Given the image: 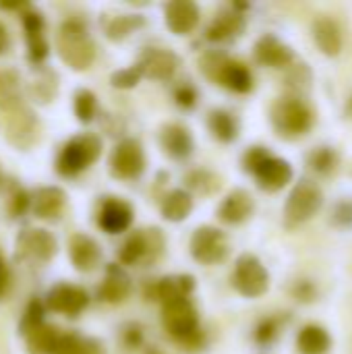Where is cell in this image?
Listing matches in <instances>:
<instances>
[{
  "instance_id": "cell-1",
  "label": "cell",
  "mask_w": 352,
  "mask_h": 354,
  "mask_svg": "<svg viewBox=\"0 0 352 354\" xmlns=\"http://www.w3.org/2000/svg\"><path fill=\"white\" fill-rule=\"evenodd\" d=\"M56 50L73 71H87L95 60V44L81 19H66L56 37Z\"/></svg>"
},
{
  "instance_id": "cell-2",
  "label": "cell",
  "mask_w": 352,
  "mask_h": 354,
  "mask_svg": "<svg viewBox=\"0 0 352 354\" xmlns=\"http://www.w3.org/2000/svg\"><path fill=\"white\" fill-rule=\"evenodd\" d=\"M102 147H104L102 139L93 133L75 135L62 145L56 158V172L64 178L79 176L83 170H87L100 160Z\"/></svg>"
},
{
  "instance_id": "cell-3",
  "label": "cell",
  "mask_w": 352,
  "mask_h": 354,
  "mask_svg": "<svg viewBox=\"0 0 352 354\" xmlns=\"http://www.w3.org/2000/svg\"><path fill=\"white\" fill-rule=\"evenodd\" d=\"M166 249V236L160 228H141L127 236L118 251L120 266H139L147 268L160 261Z\"/></svg>"
},
{
  "instance_id": "cell-4",
  "label": "cell",
  "mask_w": 352,
  "mask_h": 354,
  "mask_svg": "<svg viewBox=\"0 0 352 354\" xmlns=\"http://www.w3.org/2000/svg\"><path fill=\"white\" fill-rule=\"evenodd\" d=\"M270 120L280 137L295 139L305 135L313 127V112L301 97L286 95L274 102L270 110Z\"/></svg>"
},
{
  "instance_id": "cell-5",
  "label": "cell",
  "mask_w": 352,
  "mask_h": 354,
  "mask_svg": "<svg viewBox=\"0 0 352 354\" xmlns=\"http://www.w3.org/2000/svg\"><path fill=\"white\" fill-rule=\"evenodd\" d=\"M322 205H324V193L315 183L307 178L297 183L284 203V226L297 228L309 222L322 209Z\"/></svg>"
},
{
  "instance_id": "cell-6",
  "label": "cell",
  "mask_w": 352,
  "mask_h": 354,
  "mask_svg": "<svg viewBox=\"0 0 352 354\" xmlns=\"http://www.w3.org/2000/svg\"><path fill=\"white\" fill-rule=\"evenodd\" d=\"M162 326L164 330L180 344L191 340L201 332L199 313L191 299H180L168 305H162Z\"/></svg>"
},
{
  "instance_id": "cell-7",
  "label": "cell",
  "mask_w": 352,
  "mask_h": 354,
  "mask_svg": "<svg viewBox=\"0 0 352 354\" xmlns=\"http://www.w3.org/2000/svg\"><path fill=\"white\" fill-rule=\"evenodd\" d=\"M232 286L245 299H259L270 288V274L259 257L245 253L237 259L232 272Z\"/></svg>"
},
{
  "instance_id": "cell-8",
  "label": "cell",
  "mask_w": 352,
  "mask_h": 354,
  "mask_svg": "<svg viewBox=\"0 0 352 354\" xmlns=\"http://www.w3.org/2000/svg\"><path fill=\"white\" fill-rule=\"evenodd\" d=\"M189 249L193 259L201 266H218L230 253L228 236L216 226H199L191 236Z\"/></svg>"
},
{
  "instance_id": "cell-9",
  "label": "cell",
  "mask_w": 352,
  "mask_h": 354,
  "mask_svg": "<svg viewBox=\"0 0 352 354\" xmlns=\"http://www.w3.org/2000/svg\"><path fill=\"white\" fill-rule=\"evenodd\" d=\"M145 170V151L143 145L127 137L116 143V147L110 153V174L118 180H135Z\"/></svg>"
},
{
  "instance_id": "cell-10",
  "label": "cell",
  "mask_w": 352,
  "mask_h": 354,
  "mask_svg": "<svg viewBox=\"0 0 352 354\" xmlns=\"http://www.w3.org/2000/svg\"><path fill=\"white\" fill-rule=\"evenodd\" d=\"M58 251V243L52 232L44 228H25L17 236V257L29 263H48L54 259Z\"/></svg>"
},
{
  "instance_id": "cell-11",
  "label": "cell",
  "mask_w": 352,
  "mask_h": 354,
  "mask_svg": "<svg viewBox=\"0 0 352 354\" xmlns=\"http://www.w3.org/2000/svg\"><path fill=\"white\" fill-rule=\"evenodd\" d=\"M44 305H46V311L60 313L66 317H79L89 305V295L83 286L60 282L48 290Z\"/></svg>"
},
{
  "instance_id": "cell-12",
  "label": "cell",
  "mask_w": 352,
  "mask_h": 354,
  "mask_svg": "<svg viewBox=\"0 0 352 354\" xmlns=\"http://www.w3.org/2000/svg\"><path fill=\"white\" fill-rule=\"evenodd\" d=\"M143 77L154 81H168L180 66V58L168 48H145L137 62Z\"/></svg>"
},
{
  "instance_id": "cell-13",
  "label": "cell",
  "mask_w": 352,
  "mask_h": 354,
  "mask_svg": "<svg viewBox=\"0 0 352 354\" xmlns=\"http://www.w3.org/2000/svg\"><path fill=\"white\" fill-rule=\"evenodd\" d=\"M193 290H195V278L191 274H174L154 280L147 286L145 297L147 301H158L162 305H168L180 299H191Z\"/></svg>"
},
{
  "instance_id": "cell-14",
  "label": "cell",
  "mask_w": 352,
  "mask_h": 354,
  "mask_svg": "<svg viewBox=\"0 0 352 354\" xmlns=\"http://www.w3.org/2000/svg\"><path fill=\"white\" fill-rule=\"evenodd\" d=\"M39 135V120L29 108H19L8 114L6 120V141L17 149H29Z\"/></svg>"
},
{
  "instance_id": "cell-15",
  "label": "cell",
  "mask_w": 352,
  "mask_h": 354,
  "mask_svg": "<svg viewBox=\"0 0 352 354\" xmlns=\"http://www.w3.org/2000/svg\"><path fill=\"white\" fill-rule=\"evenodd\" d=\"M133 205L120 197H108L104 199L100 212H98V226L108 234H122L133 224Z\"/></svg>"
},
{
  "instance_id": "cell-16",
  "label": "cell",
  "mask_w": 352,
  "mask_h": 354,
  "mask_svg": "<svg viewBox=\"0 0 352 354\" xmlns=\"http://www.w3.org/2000/svg\"><path fill=\"white\" fill-rule=\"evenodd\" d=\"M245 27H247L245 15L239 10V6L226 8V10H220L212 19V23L205 29V37L214 44H226V41L237 39L245 31Z\"/></svg>"
},
{
  "instance_id": "cell-17",
  "label": "cell",
  "mask_w": 352,
  "mask_h": 354,
  "mask_svg": "<svg viewBox=\"0 0 352 354\" xmlns=\"http://www.w3.org/2000/svg\"><path fill=\"white\" fill-rule=\"evenodd\" d=\"M164 19L174 35H189L199 25L201 12L193 0H172L164 6Z\"/></svg>"
},
{
  "instance_id": "cell-18",
  "label": "cell",
  "mask_w": 352,
  "mask_h": 354,
  "mask_svg": "<svg viewBox=\"0 0 352 354\" xmlns=\"http://www.w3.org/2000/svg\"><path fill=\"white\" fill-rule=\"evenodd\" d=\"M255 60L270 68H284L295 62V52L280 37L266 33L255 41Z\"/></svg>"
},
{
  "instance_id": "cell-19",
  "label": "cell",
  "mask_w": 352,
  "mask_h": 354,
  "mask_svg": "<svg viewBox=\"0 0 352 354\" xmlns=\"http://www.w3.org/2000/svg\"><path fill=\"white\" fill-rule=\"evenodd\" d=\"M255 212V199L245 189L230 191L218 207V218L228 226H239L247 222Z\"/></svg>"
},
{
  "instance_id": "cell-20",
  "label": "cell",
  "mask_w": 352,
  "mask_h": 354,
  "mask_svg": "<svg viewBox=\"0 0 352 354\" xmlns=\"http://www.w3.org/2000/svg\"><path fill=\"white\" fill-rule=\"evenodd\" d=\"M68 257L77 272L89 274L102 263V249L95 239L79 232V234H73L68 243Z\"/></svg>"
},
{
  "instance_id": "cell-21",
  "label": "cell",
  "mask_w": 352,
  "mask_h": 354,
  "mask_svg": "<svg viewBox=\"0 0 352 354\" xmlns=\"http://www.w3.org/2000/svg\"><path fill=\"white\" fill-rule=\"evenodd\" d=\"M131 292H133L131 276L118 263H110L106 268L104 282L98 288L100 301H104L108 305H120V303H124L131 297Z\"/></svg>"
},
{
  "instance_id": "cell-22",
  "label": "cell",
  "mask_w": 352,
  "mask_h": 354,
  "mask_svg": "<svg viewBox=\"0 0 352 354\" xmlns=\"http://www.w3.org/2000/svg\"><path fill=\"white\" fill-rule=\"evenodd\" d=\"M160 145H162L164 153L172 160H187V158H191V153L195 149L191 131L178 122H170L160 129Z\"/></svg>"
},
{
  "instance_id": "cell-23",
  "label": "cell",
  "mask_w": 352,
  "mask_h": 354,
  "mask_svg": "<svg viewBox=\"0 0 352 354\" xmlns=\"http://www.w3.org/2000/svg\"><path fill=\"white\" fill-rule=\"evenodd\" d=\"M257 178V185L259 189L268 191V193H276V191H282L295 176L293 172V166L284 160V158H276V156H270L253 174Z\"/></svg>"
},
{
  "instance_id": "cell-24",
  "label": "cell",
  "mask_w": 352,
  "mask_h": 354,
  "mask_svg": "<svg viewBox=\"0 0 352 354\" xmlns=\"http://www.w3.org/2000/svg\"><path fill=\"white\" fill-rule=\"evenodd\" d=\"M66 207V193L60 187H41L31 193V212L39 220H58Z\"/></svg>"
},
{
  "instance_id": "cell-25",
  "label": "cell",
  "mask_w": 352,
  "mask_h": 354,
  "mask_svg": "<svg viewBox=\"0 0 352 354\" xmlns=\"http://www.w3.org/2000/svg\"><path fill=\"white\" fill-rule=\"evenodd\" d=\"M313 37L317 48L326 54V56H338L342 50V31L340 25L330 19V17H319L313 23Z\"/></svg>"
},
{
  "instance_id": "cell-26",
  "label": "cell",
  "mask_w": 352,
  "mask_h": 354,
  "mask_svg": "<svg viewBox=\"0 0 352 354\" xmlns=\"http://www.w3.org/2000/svg\"><path fill=\"white\" fill-rule=\"evenodd\" d=\"M23 108V85L15 68H0V110L15 112Z\"/></svg>"
},
{
  "instance_id": "cell-27",
  "label": "cell",
  "mask_w": 352,
  "mask_h": 354,
  "mask_svg": "<svg viewBox=\"0 0 352 354\" xmlns=\"http://www.w3.org/2000/svg\"><path fill=\"white\" fill-rule=\"evenodd\" d=\"M162 218L168 222H183L191 216L193 212V195L187 193L185 189H172L170 193L164 195L160 203Z\"/></svg>"
},
{
  "instance_id": "cell-28",
  "label": "cell",
  "mask_w": 352,
  "mask_h": 354,
  "mask_svg": "<svg viewBox=\"0 0 352 354\" xmlns=\"http://www.w3.org/2000/svg\"><path fill=\"white\" fill-rule=\"evenodd\" d=\"M218 83L234 93H249L253 89V75L249 71L247 64L239 62V60H228Z\"/></svg>"
},
{
  "instance_id": "cell-29",
  "label": "cell",
  "mask_w": 352,
  "mask_h": 354,
  "mask_svg": "<svg viewBox=\"0 0 352 354\" xmlns=\"http://www.w3.org/2000/svg\"><path fill=\"white\" fill-rule=\"evenodd\" d=\"M207 129L220 143H232L239 137V120L232 112L216 108L207 116Z\"/></svg>"
},
{
  "instance_id": "cell-30",
  "label": "cell",
  "mask_w": 352,
  "mask_h": 354,
  "mask_svg": "<svg viewBox=\"0 0 352 354\" xmlns=\"http://www.w3.org/2000/svg\"><path fill=\"white\" fill-rule=\"evenodd\" d=\"M145 25V17L143 15H131V12H122V15H114L108 17L104 21V31L106 37L112 41H122L127 39L131 33L139 31Z\"/></svg>"
},
{
  "instance_id": "cell-31",
  "label": "cell",
  "mask_w": 352,
  "mask_h": 354,
  "mask_svg": "<svg viewBox=\"0 0 352 354\" xmlns=\"http://www.w3.org/2000/svg\"><path fill=\"white\" fill-rule=\"evenodd\" d=\"M297 348L301 354H326L332 348V338L319 326H305L299 332Z\"/></svg>"
},
{
  "instance_id": "cell-32",
  "label": "cell",
  "mask_w": 352,
  "mask_h": 354,
  "mask_svg": "<svg viewBox=\"0 0 352 354\" xmlns=\"http://www.w3.org/2000/svg\"><path fill=\"white\" fill-rule=\"evenodd\" d=\"M60 330L56 326L50 324H41L37 330H33L31 334L25 336V344H27V353L29 354H52L58 338H60Z\"/></svg>"
},
{
  "instance_id": "cell-33",
  "label": "cell",
  "mask_w": 352,
  "mask_h": 354,
  "mask_svg": "<svg viewBox=\"0 0 352 354\" xmlns=\"http://www.w3.org/2000/svg\"><path fill=\"white\" fill-rule=\"evenodd\" d=\"M185 191L187 193H197L201 197H207V195H214L216 191H220L222 187V180L218 174H214L212 170H205V168H197V170H191L187 172L185 176Z\"/></svg>"
},
{
  "instance_id": "cell-34",
  "label": "cell",
  "mask_w": 352,
  "mask_h": 354,
  "mask_svg": "<svg viewBox=\"0 0 352 354\" xmlns=\"http://www.w3.org/2000/svg\"><path fill=\"white\" fill-rule=\"evenodd\" d=\"M29 95L33 97V102L39 104H48L56 97L58 93V79L52 71H41L29 85Z\"/></svg>"
},
{
  "instance_id": "cell-35",
  "label": "cell",
  "mask_w": 352,
  "mask_h": 354,
  "mask_svg": "<svg viewBox=\"0 0 352 354\" xmlns=\"http://www.w3.org/2000/svg\"><path fill=\"white\" fill-rule=\"evenodd\" d=\"M44 317H46V305H44L39 299H31V301L27 303V307H25L23 315H21V322H19V334L25 338L27 334H31L33 330H37L41 324H46V322H44Z\"/></svg>"
},
{
  "instance_id": "cell-36",
  "label": "cell",
  "mask_w": 352,
  "mask_h": 354,
  "mask_svg": "<svg viewBox=\"0 0 352 354\" xmlns=\"http://www.w3.org/2000/svg\"><path fill=\"white\" fill-rule=\"evenodd\" d=\"M75 116L83 124H89L98 116V97L91 89H79L75 93Z\"/></svg>"
},
{
  "instance_id": "cell-37",
  "label": "cell",
  "mask_w": 352,
  "mask_h": 354,
  "mask_svg": "<svg viewBox=\"0 0 352 354\" xmlns=\"http://www.w3.org/2000/svg\"><path fill=\"white\" fill-rule=\"evenodd\" d=\"M228 60H230L228 54H224L220 50H207L201 56V60H199V68H201V73H203L205 79L218 83V79H220V75H222V71H224V66H226Z\"/></svg>"
},
{
  "instance_id": "cell-38",
  "label": "cell",
  "mask_w": 352,
  "mask_h": 354,
  "mask_svg": "<svg viewBox=\"0 0 352 354\" xmlns=\"http://www.w3.org/2000/svg\"><path fill=\"white\" fill-rule=\"evenodd\" d=\"M307 164L317 172V174H330L338 166V153L332 147H315L307 156Z\"/></svg>"
},
{
  "instance_id": "cell-39",
  "label": "cell",
  "mask_w": 352,
  "mask_h": 354,
  "mask_svg": "<svg viewBox=\"0 0 352 354\" xmlns=\"http://www.w3.org/2000/svg\"><path fill=\"white\" fill-rule=\"evenodd\" d=\"M27 39V56L31 64H41L50 56V44L46 39V33L25 35Z\"/></svg>"
},
{
  "instance_id": "cell-40",
  "label": "cell",
  "mask_w": 352,
  "mask_h": 354,
  "mask_svg": "<svg viewBox=\"0 0 352 354\" xmlns=\"http://www.w3.org/2000/svg\"><path fill=\"white\" fill-rule=\"evenodd\" d=\"M280 336V319L278 317H266L255 328V342L259 346H270Z\"/></svg>"
},
{
  "instance_id": "cell-41",
  "label": "cell",
  "mask_w": 352,
  "mask_h": 354,
  "mask_svg": "<svg viewBox=\"0 0 352 354\" xmlns=\"http://www.w3.org/2000/svg\"><path fill=\"white\" fill-rule=\"evenodd\" d=\"M141 79H143V75H141L139 66L133 64V66H127V68H120V71L112 73L110 83H112V87H116V89H133V87L139 85Z\"/></svg>"
},
{
  "instance_id": "cell-42",
  "label": "cell",
  "mask_w": 352,
  "mask_h": 354,
  "mask_svg": "<svg viewBox=\"0 0 352 354\" xmlns=\"http://www.w3.org/2000/svg\"><path fill=\"white\" fill-rule=\"evenodd\" d=\"M21 21H23V29H25V35H35V33H44L46 31V21H44V15L33 8V6H25L23 12H21Z\"/></svg>"
},
{
  "instance_id": "cell-43",
  "label": "cell",
  "mask_w": 352,
  "mask_h": 354,
  "mask_svg": "<svg viewBox=\"0 0 352 354\" xmlns=\"http://www.w3.org/2000/svg\"><path fill=\"white\" fill-rule=\"evenodd\" d=\"M172 95H174L176 106H178V108H185V110L195 108V104H197V100H199L197 87H195L193 83H189V81H183L180 85H176Z\"/></svg>"
},
{
  "instance_id": "cell-44",
  "label": "cell",
  "mask_w": 352,
  "mask_h": 354,
  "mask_svg": "<svg viewBox=\"0 0 352 354\" xmlns=\"http://www.w3.org/2000/svg\"><path fill=\"white\" fill-rule=\"evenodd\" d=\"M270 156H272V153H270L268 147H263V145L249 147V149L245 151V156H243V168H245V172L255 174V170H257Z\"/></svg>"
},
{
  "instance_id": "cell-45",
  "label": "cell",
  "mask_w": 352,
  "mask_h": 354,
  "mask_svg": "<svg viewBox=\"0 0 352 354\" xmlns=\"http://www.w3.org/2000/svg\"><path fill=\"white\" fill-rule=\"evenodd\" d=\"M31 209V193H27L25 189H15L8 201V212L19 218L23 214H27Z\"/></svg>"
},
{
  "instance_id": "cell-46",
  "label": "cell",
  "mask_w": 352,
  "mask_h": 354,
  "mask_svg": "<svg viewBox=\"0 0 352 354\" xmlns=\"http://www.w3.org/2000/svg\"><path fill=\"white\" fill-rule=\"evenodd\" d=\"M81 338L79 334L75 332H66V334H60L56 346L52 354H79V348H81Z\"/></svg>"
},
{
  "instance_id": "cell-47",
  "label": "cell",
  "mask_w": 352,
  "mask_h": 354,
  "mask_svg": "<svg viewBox=\"0 0 352 354\" xmlns=\"http://www.w3.org/2000/svg\"><path fill=\"white\" fill-rule=\"evenodd\" d=\"M145 340V334H143V328L139 324H129L124 326L122 330V344L127 348H139Z\"/></svg>"
},
{
  "instance_id": "cell-48",
  "label": "cell",
  "mask_w": 352,
  "mask_h": 354,
  "mask_svg": "<svg viewBox=\"0 0 352 354\" xmlns=\"http://www.w3.org/2000/svg\"><path fill=\"white\" fill-rule=\"evenodd\" d=\"M293 295H295V299H297L299 303H311V301H315L317 290H315L313 282H307V280H305V282H299V284L295 286Z\"/></svg>"
},
{
  "instance_id": "cell-49",
  "label": "cell",
  "mask_w": 352,
  "mask_h": 354,
  "mask_svg": "<svg viewBox=\"0 0 352 354\" xmlns=\"http://www.w3.org/2000/svg\"><path fill=\"white\" fill-rule=\"evenodd\" d=\"M334 222L342 228L352 224V205L351 203H338L334 209Z\"/></svg>"
},
{
  "instance_id": "cell-50",
  "label": "cell",
  "mask_w": 352,
  "mask_h": 354,
  "mask_svg": "<svg viewBox=\"0 0 352 354\" xmlns=\"http://www.w3.org/2000/svg\"><path fill=\"white\" fill-rule=\"evenodd\" d=\"M79 354H106V348L100 340L95 338H81V348H79Z\"/></svg>"
},
{
  "instance_id": "cell-51",
  "label": "cell",
  "mask_w": 352,
  "mask_h": 354,
  "mask_svg": "<svg viewBox=\"0 0 352 354\" xmlns=\"http://www.w3.org/2000/svg\"><path fill=\"white\" fill-rule=\"evenodd\" d=\"M8 286H10V272H8V268H6V263H4V259L0 255V299L6 295Z\"/></svg>"
},
{
  "instance_id": "cell-52",
  "label": "cell",
  "mask_w": 352,
  "mask_h": 354,
  "mask_svg": "<svg viewBox=\"0 0 352 354\" xmlns=\"http://www.w3.org/2000/svg\"><path fill=\"white\" fill-rule=\"evenodd\" d=\"M10 46V35H8V29L4 27V23L0 21V54H4Z\"/></svg>"
},
{
  "instance_id": "cell-53",
  "label": "cell",
  "mask_w": 352,
  "mask_h": 354,
  "mask_svg": "<svg viewBox=\"0 0 352 354\" xmlns=\"http://www.w3.org/2000/svg\"><path fill=\"white\" fill-rule=\"evenodd\" d=\"M351 110H352V102H351Z\"/></svg>"
},
{
  "instance_id": "cell-54",
  "label": "cell",
  "mask_w": 352,
  "mask_h": 354,
  "mask_svg": "<svg viewBox=\"0 0 352 354\" xmlns=\"http://www.w3.org/2000/svg\"><path fill=\"white\" fill-rule=\"evenodd\" d=\"M156 354H158V353H156Z\"/></svg>"
}]
</instances>
